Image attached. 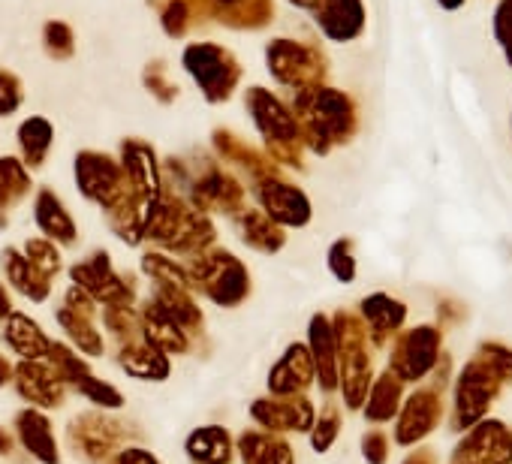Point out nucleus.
Listing matches in <instances>:
<instances>
[{"label": "nucleus", "mask_w": 512, "mask_h": 464, "mask_svg": "<svg viewBox=\"0 0 512 464\" xmlns=\"http://www.w3.org/2000/svg\"><path fill=\"white\" fill-rule=\"evenodd\" d=\"M299 115L314 151H329L356 133V106L335 88H308L299 97Z\"/></svg>", "instance_id": "f257e3e1"}, {"label": "nucleus", "mask_w": 512, "mask_h": 464, "mask_svg": "<svg viewBox=\"0 0 512 464\" xmlns=\"http://www.w3.org/2000/svg\"><path fill=\"white\" fill-rule=\"evenodd\" d=\"M503 389L500 374L491 368V362L476 353V359H470L455 383V407H452V428L455 431H467L476 422H482V416L488 413V407L494 404L497 392Z\"/></svg>", "instance_id": "f03ea898"}, {"label": "nucleus", "mask_w": 512, "mask_h": 464, "mask_svg": "<svg viewBox=\"0 0 512 464\" xmlns=\"http://www.w3.org/2000/svg\"><path fill=\"white\" fill-rule=\"evenodd\" d=\"M193 281L205 290L208 299H214L217 305H226V308L238 305L250 290L244 266L226 251L202 254L193 266Z\"/></svg>", "instance_id": "7ed1b4c3"}, {"label": "nucleus", "mask_w": 512, "mask_h": 464, "mask_svg": "<svg viewBox=\"0 0 512 464\" xmlns=\"http://www.w3.org/2000/svg\"><path fill=\"white\" fill-rule=\"evenodd\" d=\"M437 359H440V329L437 326H416L395 341L389 371L401 383H413V380H422L437 365Z\"/></svg>", "instance_id": "20e7f679"}, {"label": "nucleus", "mask_w": 512, "mask_h": 464, "mask_svg": "<svg viewBox=\"0 0 512 464\" xmlns=\"http://www.w3.org/2000/svg\"><path fill=\"white\" fill-rule=\"evenodd\" d=\"M452 464H512V431L494 419L476 422L458 443Z\"/></svg>", "instance_id": "39448f33"}, {"label": "nucleus", "mask_w": 512, "mask_h": 464, "mask_svg": "<svg viewBox=\"0 0 512 464\" xmlns=\"http://www.w3.org/2000/svg\"><path fill=\"white\" fill-rule=\"evenodd\" d=\"M76 178L85 196L103 202L109 211H118L127 205V190H124V178L118 172V166L109 157L100 154H82L76 160Z\"/></svg>", "instance_id": "423d86ee"}, {"label": "nucleus", "mask_w": 512, "mask_h": 464, "mask_svg": "<svg viewBox=\"0 0 512 464\" xmlns=\"http://www.w3.org/2000/svg\"><path fill=\"white\" fill-rule=\"evenodd\" d=\"M250 416L272 434H278V431H311V425L317 419L314 404L305 395L260 398V401H253Z\"/></svg>", "instance_id": "0eeeda50"}, {"label": "nucleus", "mask_w": 512, "mask_h": 464, "mask_svg": "<svg viewBox=\"0 0 512 464\" xmlns=\"http://www.w3.org/2000/svg\"><path fill=\"white\" fill-rule=\"evenodd\" d=\"M440 416H443V401H440V389H437V386L413 392L407 401H401L395 440H398L401 446L419 443L425 434L434 431V425L440 422Z\"/></svg>", "instance_id": "6e6552de"}, {"label": "nucleus", "mask_w": 512, "mask_h": 464, "mask_svg": "<svg viewBox=\"0 0 512 464\" xmlns=\"http://www.w3.org/2000/svg\"><path fill=\"white\" fill-rule=\"evenodd\" d=\"M13 383L31 407H58L64 401V392H67L64 380L46 362L22 359V365L13 368Z\"/></svg>", "instance_id": "1a4fd4ad"}, {"label": "nucleus", "mask_w": 512, "mask_h": 464, "mask_svg": "<svg viewBox=\"0 0 512 464\" xmlns=\"http://www.w3.org/2000/svg\"><path fill=\"white\" fill-rule=\"evenodd\" d=\"M256 196H260L266 214L275 223L305 226L311 220V202H308V196L296 184H287V181H263L260 187H256Z\"/></svg>", "instance_id": "9d476101"}, {"label": "nucleus", "mask_w": 512, "mask_h": 464, "mask_svg": "<svg viewBox=\"0 0 512 464\" xmlns=\"http://www.w3.org/2000/svg\"><path fill=\"white\" fill-rule=\"evenodd\" d=\"M70 440L76 446V455H82L88 461H103L118 446L121 428H118V422H109L106 416L85 413L70 422Z\"/></svg>", "instance_id": "9b49d317"}, {"label": "nucleus", "mask_w": 512, "mask_h": 464, "mask_svg": "<svg viewBox=\"0 0 512 464\" xmlns=\"http://www.w3.org/2000/svg\"><path fill=\"white\" fill-rule=\"evenodd\" d=\"M317 22L323 34L335 43H350L365 31V4L362 0H317Z\"/></svg>", "instance_id": "f8f14e48"}, {"label": "nucleus", "mask_w": 512, "mask_h": 464, "mask_svg": "<svg viewBox=\"0 0 512 464\" xmlns=\"http://www.w3.org/2000/svg\"><path fill=\"white\" fill-rule=\"evenodd\" d=\"M184 64L196 76V82L205 88V94L211 100L229 94V85L235 79V67L226 64V55L220 49H214V46H193V49H187Z\"/></svg>", "instance_id": "ddd939ff"}, {"label": "nucleus", "mask_w": 512, "mask_h": 464, "mask_svg": "<svg viewBox=\"0 0 512 464\" xmlns=\"http://www.w3.org/2000/svg\"><path fill=\"white\" fill-rule=\"evenodd\" d=\"M311 383H314L311 350L305 344H290L287 353L278 359V365L269 371L272 395H305V389Z\"/></svg>", "instance_id": "4468645a"}, {"label": "nucleus", "mask_w": 512, "mask_h": 464, "mask_svg": "<svg viewBox=\"0 0 512 464\" xmlns=\"http://www.w3.org/2000/svg\"><path fill=\"white\" fill-rule=\"evenodd\" d=\"M311 362H314V377L323 392L338 389V341H335V326L329 317L317 314L311 320Z\"/></svg>", "instance_id": "2eb2a0df"}, {"label": "nucleus", "mask_w": 512, "mask_h": 464, "mask_svg": "<svg viewBox=\"0 0 512 464\" xmlns=\"http://www.w3.org/2000/svg\"><path fill=\"white\" fill-rule=\"evenodd\" d=\"M362 320H365V332L371 338V344H386L407 320V308L386 296V293H374L362 302Z\"/></svg>", "instance_id": "dca6fc26"}, {"label": "nucleus", "mask_w": 512, "mask_h": 464, "mask_svg": "<svg viewBox=\"0 0 512 464\" xmlns=\"http://www.w3.org/2000/svg\"><path fill=\"white\" fill-rule=\"evenodd\" d=\"M16 431H19V440L22 446L43 464H58L61 461V452H58V440H55V431H52V422L37 410V407H28L16 416Z\"/></svg>", "instance_id": "f3484780"}, {"label": "nucleus", "mask_w": 512, "mask_h": 464, "mask_svg": "<svg viewBox=\"0 0 512 464\" xmlns=\"http://www.w3.org/2000/svg\"><path fill=\"white\" fill-rule=\"evenodd\" d=\"M142 338H145L151 347L163 350V353H184L187 344H190V335L175 323V317H172L160 302H151V305H148Z\"/></svg>", "instance_id": "a211bd4d"}, {"label": "nucleus", "mask_w": 512, "mask_h": 464, "mask_svg": "<svg viewBox=\"0 0 512 464\" xmlns=\"http://www.w3.org/2000/svg\"><path fill=\"white\" fill-rule=\"evenodd\" d=\"M269 61H272L269 67L275 70V76L293 85L320 76V61L314 58V52L296 43H278L275 49H269Z\"/></svg>", "instance_id": "6ab92c4d"}, {"label": "nucleus", "mask_w": 512, "mask_h": 464, "mask_svg": "<svg viewBox=\"0 0 512 464\" xmlns=\"http://www.w3.org/2000/svg\"><path fill=\"white\" fill-rule=\"evenodd\" d=\"M238 452L244 464H293V449L284 437L272 431H247L238 437Z\"/></svg>", "instance_id": "aec40b11"}, {"label": "nucleus", "mask_w": 512, "mask_h": 464, "mask_svg": "<svg viewBox=\"0 0 512 464\" xmlns=\"http://www.w3.org/2000/svg\"><path fill=\"white\" fill-rule=\"evenodd\" d=\"M4 338L28 362H43L49 356V347H52V338L25 314H10Z\"/></svg>", "instance_id": "412c9836"}, {"label": "nucleus", "mask_w": 512, "mask_h": 464, "mask_svg": "<svg viewBox=\"0 0 512 464\" xmlns=\"http://www.w3.org/2000/svg\"><path fill=\"white\" fill-rule=\"evenodd\" d=\"M121 368L139 380H166L169 377V359L163 350L151 347L145 338L130 341L127 347H121Z\"/></svg>", "instance_id": "4be33fe9"}, {"label": "nucleus", "mask_w": 512, "mask_h": 464, "mask_svg": "<svg viewBox=\"0 0 512 464\" xmlns=\"http://www.w3.org/2000/svg\"><path fill=\"white\" fill-rule=\"evenodd\" d=\"M401 401H404V383L392 371H386L371 383V389L365 395V419L386 422L401 410Z\"/></svg>", "instance_id": "5701e85b"}, {"label": "nucleus", "mask_w": 512, "mask_h": 464, "mask_svg": "<svg viewBox=\"0 0 512 464\" xmlns=\"http://www.w3.org/2000/svg\"><path fill=\"white\" fill-rule=\"evenodd\" d=\"M187 455L193 464H229L232 440L220 425H205L187 437Z\"/></svg>", "instance_id": "b1692460"}, {"label": "nucleus", "mask_w": 512, "mask_h": 464, "mask_svg": "<svg viewBox=\"0 0 512 464\" xmlns=\"http://www.w3.org/2000/svg\"><path fill=\"white\" fill-rule=\"evenodd\" d=\"M250 103H253V118H256V124L263 127V133L272 139H284V142H290V139H296V118L287 112V109H281V103L278 100H272L269 94H263V91H253L250 94Z\"/></svg>", "instance_id": "393cba45"}, {"label": "nucleus", "mask_w": 512, "mask_h": 464, "mask_svg": "<svg viewBox=\"0 0 512 464\" xmlns=\"http://www.w3.org/2000/svg\"><path fill=\"white\" fill-rule=\"evenodd\" d=\"M37 223H40V229L46 232V236H52V239H58L64 245H70L76 239L73 217L67 214L61 199L55 193H49V190H43L40 199H37Z\"/></svg>", "instance_id": "a878e982"}, {"label": "nucleus", "mask_w": 512, "mask_h": 464, "mask_svg": "<svg viewBox=\"0 0 512 464\" xmlns=\"http://www.w3.org/2000/svg\"><path fill=\"white\" fill-rule=\"evenodd\" d=\"M4 269H7L13 287H16L22 296L34 299V302H43V299L49 296V278L40 275V272L28 263V257H22L19 251H7V254H4Z\"/></svg>", "instance_id": "bb28decb"}, {"label": "nucleus", "mask_w": 512, "mask_h": 464, "mask_svg": "<svg viewBox=\"0 0 512 464\" xmlns=\"http://www.w3.org/2000/svg\"><path fill=\"white\" fill-rule=\"evenodd\" d=\"M58 320L67 329V338L79 347V353H85V356H103V335L94 329V323H91L88 314H76L70 308H61L58 311Z\"/></svg>", "instance_id": "cd10ccee"}, {"label": "nucleus", "mask_w": 512, "mask_h": 464, "mask_svg": "<svg viewBox=\"0 0 512 464\" xmlns=\"http://www.w3.org/2000/svg\"><path fill=\"white\" fill-rule=\"evenodd\" d=\"M241 239L250 248H260V251H278L284 245V232L275 226V220L269 214H244L241 217Z\"/></svg>", "instance_id": "c85d7f7f"}, {"label": "nucleus", "mask_w": 512, "mask_h": 464, "mask_svg": "<svg viewBox=\"0 0 512 464\" xmlns=\"http://www.w3.org/2000/svg\"><path fill=\"white\" fill-rule=\"evenodd\" d=\"M124 154H127L124 166H127V172H130L136 190H139L145 199H154V196H157V169H154V157H151L145 148H139V145L124 148Z\"/></svg>", "instance_id": "c756f323"}, {"label": "nucleus", "mask_w": 512, "mask_h": 464, "mask_svg": "<svg viewBox=\"0 0 512 464\" xmlns=\"http://www.w3.org/2000/svg\"><path fill=\"white\" fill-rule=\"evenodd\" d=\"M19 142H22V151H25L28 163L31 166H40L43 157H46V151H49V145H52V127L43 118H31V121L22 124Z\"/></svg>", "instance_id": "7c9ffc66"}, {"label": "nucleus", "mask_w": 512, "mask_h": 464, "mask_svg": "<svg viewBox=\"0 0 512 464\" xmlns=\"http://www.w3.org/2000/svg\"><path fill=\"white\" fill-rule=\"evenodd\" d=\"M202 196V202L205 205H214V208H226V211H232V205L238 202V196H241V190L229 181V178H223V175H211V178H205L199 187H196V199Z\"/></svg>", "instance_id": "2f4dec72"}, {"label": "nucleus", "mask_w": 512, "mask_h": 464, "mask_svg": "<svg viewBox=\"0 0 512 464\" xmlns=\"http://www.w3.org/2000/svg\"><path fill=\"white\" fill-rule=\"evenodd\" d=\"M491 34H494V43H497L506 67H512V0H497L494 4Z\"/></svg>", "instance_id": "473e14b6"}, {"label": "nucleus", "mask_w": 512, "mask_h": 464, "mask_svg": "<svg viewBox=\"0 0 512 464\" xmlns=\"http://www.w3.org/2000/svg\"><path fill=\"white\" fill-rule=\"evenodd\" d=\"M25 190H28L25 169L16 160L4 157V160H0V205L10 208L19 196H25Z\"/></svg>", "instance_id": "72a5a7b5"}, {"label": "nucleus", "mask_w": 512, "mask_h": 464, "mask_svg": "<svg viewBox=\"0 0 512 464\" xmlns=\"http://www.w3.org/2000/svg\"><path fill=\"white\" fill-rule=\"evenodd\" d=\"M341 431V416H338V407L335 404H326V410L320 413V419H314L311 425V443L317 452H329V446L335 443Z\"/></svg>", "instance_id": "f704fd0d"}, {"label": "nucleus", "mask_w": 512, "mask_h": 464, "mask_svg": "<svg viewBox=\"0 0 512 464\" xmlns=\"http://www.w3.org/2000/svg\"><path fill=\"white\" fill-rule=\"evenodd\" d=\"M329 269L341 284H350L356 278V257H353V245L347 239L335 242L329 251Z\"/></svg>", "instance_id": "c9c22d12"}, {"label": "nucleus", "mask_w": 512, "mask_h": 464, "mask_svg": "<svg viewBox=\"0 0 512 464\" xmlns=\"http://www.w3.org/2000/svg\"><path fill=\"white\" fill-rule=\"evenodd\" d=\"M25 251H28V263H31L40 275L52 278V275L58 272L61 260H58V251H55L49 242H28Z\"/></svg>", "instance_id": "e433bc0d"}, {"label": "nucleus", "mask_w": 512, "mask_h": 464, "mask_svg": "<svg viewBox=\"0 0 512 464\" xmlns=\"http://www.w3.org/2000/svg\"><path fill=\"white\" fill-rule=\"evenodd\" d=\"M479 353L491 362V368L500 374L503 383H512V350H509V347H503V344H497V341H485V344L479 347Z\"/></svg>", "instance_id": "4c0bfd02"}, {"label": "nucleus", "mask_w": 512, "mask_h": 464, "mask_svg": "<svg viewBox=\"0 0 512 464\" xmlns=\"http://www.w3.org/2000/svg\"><path fill=\"white\" fill-rule=\"evenodd\" d=\"M362 452H365V461L368 464H386L389 458V440L383 431H368L365 440H362Z\"/></svg>", "instance_id": "58836bf2"}, {"label": "nucleus", "mask_w": 512, "mask_h": 464, "mask_svg": "<svg viewBox=\"0 0 512 464\" xmlns=\"http://www.w3.org/2000/svg\"><path fill=\"white\" fill-rule=\"evenodd\" d=\"M109 464H160V461L151 452H145V449L127 446V449H118Z\"/></svg>", "instance_id": "ea45409f"}, {"label": "nucleus", "mask_w": 512, "mask_h": 464, "mask_svg": "<svg viewBox=\"0 0 512 464\" xmlns=\"http://www.w3.org/2000/svg\"><path fill=\"white\" fill-rule=\"evenodd\" d=\"M19 106V88L10 76H0V115H10Z\"/></svg>", "instance_id": "a19ab883"}, {"label": "nucleus", "mask_w": 512, "mask_h": 464, "mask_svg": "<svg viewBox=\"0 0 512 464\" xmlns=\"http://www.w3.org/2000/svg\"><path fill=\"white\" fill-rule=\"evenodd\" d=\"M404 464H434V455L428 449H416L404 458Z\"/></svg>", "instance_id": "79ce46f5"}, {"label": "nucleus", "mask_w": 512, "mask_h": 464, "mask_svg": "<svg viewBox=\"0 0 512 464\" xmlns=\"http://www.w3.org/2000/svg\"><path fill=\"white\" fill-rule=\"evenodd\" d=\"M10 380H13V365L4 356H0V386H7Z\"/></svg>", "instance_id": "37998d69"}, {"label": "nucleus", "mask_w": 512, "mask_h": 464, "mask_svg": "<svg viewBox=\"0 0 512 464\" xmlns=\"http://www.w3.org/2000/svg\"><path fill=\"white\" fill-rule=\"evenodd\" d=\"M464 4H467V0H437V7L446 10V13H458Z\"/></svg>", "instance_id": "c03bdc74"}, {"label": "nucleus", "mask_w": 512, "mask_h": 464, "mask_svg": "<svg viewBox=\"0 0 512 464\" xmlns=\"http://www.w3.org/2000/svg\"><path fill=\"white\" fill-rule=\"evenodd\" d=\"M13 311H10V296H7V290L4 287H0V320H4V317H10Z\"/></svg>", "instance_id": "a18cd8bd"}, {"label": "nucleus", "mask_w": 512, "mask_h": 464, "mask_svg": "<svg viewBox=\"0 0 512 464\" xmlns=\"http://www.w3.org/2000/svg\"><path fill=\"white\" fill-rule=\"evenodd\" d=\"M10 443H13V440H10V434H7L4 428H0V455L10 452Z\"/></svg>", "instance_id": "49530a36"}]
</instances>
